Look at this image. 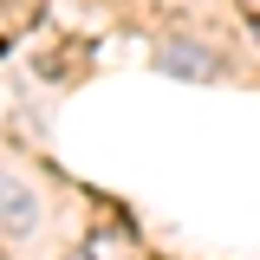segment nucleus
Instances as JSON below:
<instances>
[{
  "mask_svg": "<svg viewBox=\"0 0 260 260\" xmlns=\"http://www.w3.org/2000/svg\"><path fill=\"white\" fill-rule=\"evenodd\" d=\"M26 221H32V195H26V182L0 176V228H26Z\"/></svg>",
  "mask_w": 260,
  "mask_h": 260,
  "instance_id": "1",
  "label": "nucleus"
}]
</instances>
